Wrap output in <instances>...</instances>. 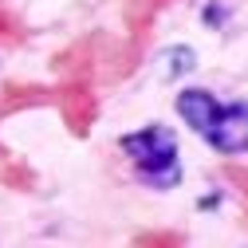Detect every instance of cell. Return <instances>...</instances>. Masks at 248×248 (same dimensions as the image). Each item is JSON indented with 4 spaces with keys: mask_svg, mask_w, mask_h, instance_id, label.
I'll return each instance as SVG.
<instances>
[{
    "mask_svg": "<svg viewBox=\"0 0 248 248\" xmlns=\"http://www.w3.org/2000/svg\"><path fill=\"white\" fill-rule=\"evenodd\" d=\"M177 110L189 126L221 154H240L248 150V107H221L209 91H185L177 99Z\"/></svg>",
    "mask_w": 248,
    "mask_h": 248,
    "instance_id": "6da1fadb",
    "label": "cell"
},
{
    "mask_svg": "<svg viewBox=\"0 0 248 248\" xmlns=\"http://www.w3.org/2000/svg\"><path fill=\"white\" fill-rule=\"evenodd\" d=\"M122 150L134 158L138 173L158 185V189H170V185L181 181V166H177V142L166 126H146L122 138Z\"/></svg>",
    "mask_w": 248,
    "mask_h": 248,
    "instance_id": "7a4b0ae2",
    "label": "cell"
},
{
    "mask_svg": "<svg viewBox=\"0 0 248 248\" xmlns=\"http://www.w3.org/2000/svg\"><path fill=\"white\" fill-rule=\"evenodd\" d=\"M63 114H67V126L75 134H87L91 130V118H95V99L83 83H75L67 95H63Z\"/></svg>",
    "mask_w": 248,
    "mask_h": 248,
    "instance_id": "3957f363",
    "label": "cell"
},
{
    "mask_svg": "<svg viewBox=\"0 0 248 248\" xmlns=\"http://www.w3.org/2000/svg\"><path fill=\"white\" fill-rule=\"evenodd\" d=\"M12 40H20V24L0 8V44H12Z\"/></svg>",
    "mask_w": 248,
    "mask_h": 248,
    "instance_id": "277c9868",
    "label": "cell"
},
{
    "mask_svg": "<svg viewBox=\"0 0 248 248\" xmlns=\"http://www.w3.org/2000/svg\"><path fill=\"white\" fill-rule=\"evenodd\" d=\"M229 173H232V181H236V185H240V189H244V193H248V173H244V170H229Z\"/></svg>",
    "mask_w": 248,
    "mask_h": 248,
    "instance_id": "5b68a950",
    "label": "cell"
}]
</instances>
